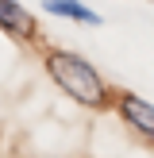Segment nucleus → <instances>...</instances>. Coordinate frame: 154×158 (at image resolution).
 Returning <instances> with one entry per match:
<instances>
[{
    "label": "nucleus",
    "mask_w": 154,
    "mask_h": 158,
    "mask_svg": "<svg viewBox=\"0 0 154 158\" xmlns=\"http://www.w3.org/2000/svg\"><path fill=\"white\" fill-rule=\"evenodd\" d=\"M43 62H46L50 81L69 100H77L81 108H108V85L89 58H81L73 50H46Z\"/></svg>",
    "instance_id": "nucleus-1"
},
{
    "label": "nucleus",
    "mask_w": 154,
    "mask_h": 158,
    "mask_svg": "<svg viewBox=\"0 0 154 158\" xmlns=\"http://www.w3.org/2000/svg\"><path fill=\"white\" fill-rule=\"evenodd\" d=\"M116 112L123 116L127 127H135L143 139H150V143H154V104H150V100L135 97V93H123L120 104H116Z\"/></svg>",
    "instance_id": "nucleus-2"
},
{
    "label": "nucleus",
    "mask_w": 154,
    "mask_h": 158,
    "mask_svg": "<svg viewBox=\"0 0 154 158\" xmlns=\"http://www.w3.org/2000/svg\"><path fill=\"white\" fill-rule=\"evenodd\" d=\"M0 31L31 35V31H35V15H31L23 4H15V0H0Z\"/></svg>",
    "instance_id": "nucleus-3"
},
{
    "label": "nucleus",
    "mask_w": 154,
    "mask_h": 158,
    "mask_svg": "<svg viewBox=\"0 0 154 158\" xmlns=\"http://www.w3.org/2000/svg\"><path fill=\"white\" fill-rule=\"evenodd\" d=\"M46 12L62 15V19H73V23H85V27H100V15L81 0H46Z\"/></svg>",
    "instance_id": "nucleus-4"
}]
</instances>
